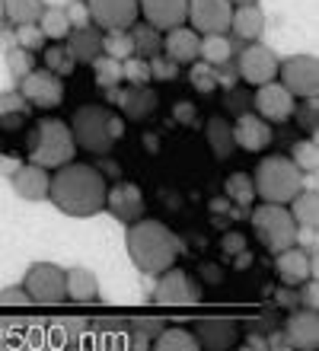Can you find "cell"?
I'll list each match as a JSON object with an SVG mask.
<instances>
[{
  "mask_svg": "<svg viewBox=\"0 0 319 351\" xmlns=\"http://www.w3.org/2000/svg\"><path fill=\"white\" fill-rule=\"evenodd\" d=\"M93 71H96V84L112 90L115 84H121V61L119 58H109V55H96L90 61Z\"/></svg>",
  "mask_w": 319,
  "mask_h": 351,
  "instance_id": "cell-35",
  "label": "cell"
},
{
  "mask_svg": "<svg viewBox=\"0 0 319 351\" xmlns=\"http://www.w3.org/2000/svg\"><path fill=\"white\" fill-rule=\"evenodd\" d=\"M23 291L36 306H61L67 304V291H64V268L51 262H36L26 271Z\"/></svg>",
  "mask_w": 319,
  "mask_h": 351,
  "instance_id": "cell-7",
  "label": "cell"
},
{
  "mask_svg": "<svg viewBox=\"0 0 319 351\" xmlns=\"http://www.w3.org/2000/svg\"><path fill=\"white\" fill-rule=\"evenodd\" d=\"M246 246H249V237L243 230H230L220 237V250L227 252V256H237V252L246 250Z\"/></svg>",
  "mask_w": 319,
  "mask_h": 351,
  "instance_id": "cell-47",
  "label": "cell"
},
{
  "mask_svg": "<svg viewBox=\"0 0 319 351\" xmlns=\"http://www.w3.org/2000/svg\"><path fill=\"white\" fill-rule=\"evenodd\" d=\"M291 160H294V167L300 169V173H316L319 169L316 144H313V141H297V144L291 147Z\"/></svg>",
  "mask_w": 319,
  "mask_h": 351,
  "instance_id": "cell-37",
  "label": "cell"
},
{
  "mask_svg": "<svg viewBox=\"0 0 319 351\" xmlns=\"http://www.w3.org/2000/svg\"><path fill=\"white\" fill-rule=\"evenodd\" d=\"M137 10L144 23L156 26L160 32L173 26H182L185 16H189V0H137Z\"/></svg>",
  "mask_w": 319,
  "mask_h": 351,
  "instance_id": "cell-19",
  "label": "cell"
},
{
  "mask_svg": "<svg viewBox=\"0 0 319 351\" xmlns=\"http://www.w3.org/2000/svg\"><path fill=\"white\" fill-rule=\"evenodd\" d=\"M230 29H233L243 42H255V38L265 32V13L255 7V3H243V7L233 10V16H230Z\"/></svg>",
  "mask_w": 319,
  "mask_h": 351,
  "instance_id": "cell-27",
  "label": "cell"
},
{
  "mask_svg": "<svg viewBox=\"0 0 319 351\" xmlns=\"http://www.w3.org/2000/svg\"><path fill=\"white\" fill-rule=\"evenodd\" d=\"M147 64H150V80H173L179 74V64H176L173 58H163V51L147 58Z\"/></svg>",
  "mask_w": 319,
  "mask_h": 351,
  "instance_id": "cell-45",
  "label": "cell"
},
{
  "mask_svg": "<svg viewBox=\"0 0 319 351\" xmlns=\"http://www.w3.org/2000/svg\"><path fill=\"white\" fill-rule=\"evenodd\" d=\"M64 77H58L55 71L48 67H32L26 77H19V93L29 106H38V109H55L64 99Z\"/></svg>",
  "mask_w": 319,
  "mask_h": 351,
  "instance_id": "cell-10",
  "label": "cell"
},
{
  "mask_svg": "<svg viewBox=\"0 0 319 351\" xmlns=\"http://www.w3.org/2000/svg\"><path fill=\"white\" fill-rule=\"evenodd\" d=\"M284 339H287V348L316 351L319 348L316 310H300V306H294V313L287 316V323H284Z\"/></svg>",
  "mask_w": 319,
  "mask_h": 351,
  "instance_id": "cell-18",
  "label": "cell"
},
{
  "mask_svg": "<svg viewBox=\"0 0 319 351\" xmlns=\"http://www.w3.org/2000/svg\"><path fill=\"white\" fill-rule=\"evenodd\" d=\"M26 304H32V300H29L23 287H3L0 291V306H26Z\"/></svg>",
  "mask_w": 319,
  "mask_h": 351,
  "instance_id": "cell-48",
  "label": "cell"
},
{
  "mask_svg": "<svg viewBox=\"0 0 319 351\" xmlns=\"http://www.w3.org/2000/svg\"><path fill=\"white\" fill-rule=\"evenodd\" d=\"M45 3L42 0H3V19L10 26H26V23H38Z\"/></svg>",
  "mask_w": 319,
  "mask_h": 351,
  "instance_id": "cell-32",
  "label": "cell"
},
{
  "mask_svg": "<svg viewBox=\"0 0 319 351\" xmlns=\"http://www.w3.org/2000/svg\"><path fill=\"white\" fill-rule=\"evenodd\" d=\"M173 119L182 121V125H191V121H195V106H191V102H179L173 109Z\"/></svg>",
  "mask_w": 319,
  "mask_h": 351,
  "instance_id": "cell-52",
  "label": "cell"
},
{
  "mask_svg": "<svg viewBox=\"0 0 319 351\" xmlns=\"http://www.w3.org/2000/svg\"><path fill=\"white\" fill-rule=\"evenodd\" d=\"M13 112H29V102L23 99V93H0V119L3 115H13Z\"/></svg>",
  "mask_w": 319,
  "mask_h": 351,
  "instance_id": "cell-46",
  "label": "cell"
},
{
  "mask_svg": "<svg viewBox=\"0 0 319 351\" xmlns=\"http://www.w3.org/2000/svg\"><path fill=\"white\" fill-rule=\"evenodd\" d=\"M189 80H191V86L198 93H214L217 90V71L211 64H204V61H191V74H189Z\"/></svg>",
  "mask_w": 319,
  "mask_h": 351,
  "instance_id": "cell-41",
  "label": "cell"
},
{
  "mask_svg": "<svg viewBox=\"0 0 319 351\" xmlns=\"http://www.w3.org/2000/svg\"><path fill=\"white\" fill-rule=\"evenodd\" d=\"M106 192H109V179L106 173L90 163H64L55 169L51 182H48V198L55 208L67 217H93L106 208Z\"/></svg>",
  "mask_w": 319,
  "mask_h": 351,
  "instance_id": "cell-1",
  "label": "cell"
},
{
  "mask_svg": "<svg viewBox=\"0 0 319 351\" xmlns=\"http://www.w3.org/2000/svg\"><path fill=\"white\" fill-rule=\"evenodd\" d=\"M64 291H67V300L73 304H93L99 297V281L90 268H67L64 271Z\"/></svg>",
  "mask_w": 319,
  "mask_h": 351,
  "instance_id": "cell-25",
  "label": "cell"
},
{
  "mask_svg": "<svg viewBox=\"0 0 319 351\" xmlns=\"http://www.w3.org/2000/svg\"><path fill=\"white\" fill-rule=\"evenodd\" d=\"M272 125L265 119H259V115H249V112H243L237 119V125H233V144L243 150H249V154H259V150L272 147Z\"/></svg>",
  "mask_w": 319,
  "mask_h": 351,
  "instance_id": "cell-20",
  "label": "cell"
},
{
  "mask_svg": "<svg viewBox=\"0 0 319 351\" xmlns=\"http://www.w3.org/2000/svg\"><path fill=\"white\" fill-rule=\"evenodd\" d=\"M233 259H237V262H233V268H237V271H246V268H252L255 256L249 252V246H246V250H239L237 256H233Z\"/></svg>",
  "mask_w": 319,
  "mask_h": 351,
  "instance_id": "cell-54",
  "label": "cell"
},
{
  "mask_svg": "<svg viewBox=\"0 0 319 351\" xmlns=\"http://www.w3.org/2000/svg\"><path fill=\"white\" fill-rule=\"evenodd\" d=\"M160 329H163L160 319H134V323H131V345H134V348H150V342L156 339Z\"/></svg>",
  "mask_w": 319,
  "mask_h": 351,
  "instance_id": "cell-39",
  "label": "cell"
},
{
  "mask_svg": "<svg viewBox=\"0 0 319 351\" xmlns=\"http://www.w3.org/2000/svg\"><path fill=\"white\" fill-rule=\"evenodd\" d=\"M128 256L144 275H160L179 259V243L176 233L166 227L163 221L154 217H137L134 223H128Z\"/></svg>",
  "mask_w": 319,
  "mask_h": 351,
  "instance_id": "cell-2",
  "label": "cell"
},
{
  "mask_svg": "<svg viewBox=\"0 0 319 351\" xmlns=\"http://www.w3.org/2000/svg\"><path fill=\"white\" fill-rule=\"evenodd\" d=\"M16 45L36 55V51H42V48H45V32L38 29V23H26V26H16Z\"/></svg>",
  "mask_w": 319,
  "mask_h": 351,
  "instance_id": "cell-42",
  "label": "cell"
},
{
  "mask_svg": "<svg viewBox=\"0 0 319 351\" xmlns=\"http://www.w3.org/2000/svg\"><path fill=\"white\" fill-rule=\"evenodd\" d=\"M252 106H255V115H259V119H265L268 125H281V121L291 119L294 96L284 90L281 84L268 80V84H259V90H255V96H252Z\"/></svg>",
  "mask_w": 319,
  "mask_h": 351,
  "instance_id": "cell-15",
  "label": "cell"
},
{
  "mask_svg": "<svg viewBox=\"0 0 319 351\" xmlns=\"http://www.w3.org/2000/svg\"><path fill=\"white\" fill-rule=\"evenodd\" d=\"M115 102H119L125 121H147L160 109V93L147 84H131L128 90L115 93Z\"/></svg>",
  "mask_w": 319,
  "mask_h": 351,
  "instance_id": "cell-16",
  "label": "cell"
},
{
  "mask_svg": "<svg viewBox=\"0 0 319 351\" xmlns=\"http://www.w3.org/2000/svg\"><path fill=\"white\" fill-rule=\"evenodd\" d=\"M45 67L48 71H55L58 77H67V74H73L77 61L67 55V48L64 45H48L45 48Z\"/></svg>",
  "mask_w": 319,
  "mask_h": 351,
  "instance_id": "cell-38",
  "label": "cell"
},
{
  "mask_svg": "<svg viewBox=\"0 0 319 351\" xmlns=\"http://www.w3.org/2000/svg\"><path fill=\"white\" fill-rule=\"evenodd\" d=\"M67 19H71V29L73 26H86V19H90V13H86V3H73V7L67 10Z\"/></svg>",
  "mask_w": 319,
  "mask_h": 351,
  "instance_id": "cell-51",
  "label": "cell"
},
{
  "mask_svg": "<svg viewBox=\"0 0 319 351\" xmlns=\"http://www.w3.org/2000/svg\"><path fill=\"white\" fill-rule=\"evenodd\" d=\"M150 348L156 351H198V339L191 329H182V326H173V329H160L156 339L150 342Z\"/></svg>",
  "mask_w": 319,
  "mask_h": 351,
  "instance_id": "cell-30",
  "label": "cell"
},
{
  "mask_svg": "<svg viewBox=\"0 0 319 351\" xmlns=\"http://www.w3.org/2000/svg\"><path fill=\"white\" fill-rule=\"evenodd\" d=\"M252 189L262 202L272 204H287L294 195L303 189V173L294 167L291 157H281V154H272L255 163L252 173Z\"/></svg>",
  "mask_w": 319,
  "mask_h": 351,
  "instance_id": "cell-5",
  "label": "cell"
},
{
  "mask_svg": "<svg viewBox=\"0 0 319 351\" xmlns=\"http://www.w3.org/2000/svg\"><path fill=\"white\" fill-rule=\"evenodd\" d=\"M274 304L278 306H287V310H294V306H300V287H284V291H278L274 294Z\"/></svg>",
  "mask_w": 319,
  "mask_h": 351,
  "instance_id": "cell-49",
  "label": "cell"
},
{
  "mask_svg": "<svg viewBox=\"0 0 319 351\" xmlns=\"http://www.w3.org/2000/svg\"><path fill=\"white\" fill-rule=\"evenodd\" d=\"M300 300L307 304V310H316V304H319V291H316V281H303L300 285Z\"/></svg>",
  "mask_w": 319,
  "mask_h": 351,
  "instance_id": "cell-50",
  "label": "cell"
},
{
  "mask_svg": "<svg viewBox=\"0 0 319 351\" xmlns=\"http://www.w3.org/2000/svg\"><path fill=\"white\" fill-rule=\"evenodd\" d=\"M131 42H134V55L137 58H154L163 51V32L150 23H134L131 26Z\"/></svg>",
  "mask_w": 319,
  "mask_h": 351,
  "instance_id": "cell-29",
  "label": "cell"
},
{
  "mask_svg": "<svg viewBox=\"0 0 319 351\" xmlns=\"http://www.w3.org/2000/svg\"><path fill=\"white\" fill-rule=\"evenodd\" d=\"M291 119H297V125H300L307 134H316V121H319V106H316V96H307V99H300V109L294 106Z\"/></svg>",
  "mask_w": 319,
  "mask_h": 351,
  "instance_id": "cell-40",
  "label": "cell"
},
{
  "mask_svg": "<svg viewBox=\"0 0 319 351\" xmlns=\"http://www.w3.org/2000/svg\"><path fill=\"white\" fill-rule=\"evenodd\" d=\"M7 67H10V74L16 77H26L32 67H36V58H32V51H26V48H10L7 51Z\"/></svg>",
  "mask_w": 319,
  "mask_h": 351,
  "instance_id": "cell-44",
  "label": "cell"
},
{
  "mask_svg": "<svg viewBox=\"0 0 319 351\" xmlns=\"http://www.w3.org/2000/svg\"><path fill=\"white\" fill-rule=\"evenodd\" d=\"M278 84L291 93L294 99H307L319 93V61L313 55H297L278 61Z\"/></svg>",
  "mask_w": 319,
  "mask_h": 351,
  "instance_id": "cell-9",
  "label": "cell"
},
{
  "mask_svg": "<svg viewBox=\"0 0 319 351\" xmlns=\"http://www.w3.org/2000/svg\"><path fill=\"white\" fill-rule=\"evenodd\" d=\"M249 221H252V233L259 237V243H262L268 252H281L297 243V230H300V227H297V221H294V214L287 204L265 202L262 208H255Z\"/></svg>",
  "mask_w": 319,
  "mask_h": 351,
  "instance_id": "cell-6",
  "label": "cell"
},
{
  "mask_svg": "<svg viewBox=\"0 0 319 351\" xmlns=\"http://www.w3.org/2000/svg\"><path fill=\"white\" fill-rule=\"evenodd\" d=\"M246 345H249V348H268V342H265L262 332H249L246 335Z\"/></svg>",
  "mask_w": 319,
  "mask_h": 351,
  "instance_id": "cell-56",
  "label": "cell"
},
{
  "mask_svg": "<svg viewBox=\"0 0 319 351\" xmlns=\"http://www.w3.org/2000/svg\"><path fill=\"white\" fill-rule=\"evenodd\" d=\"M13 179V192L23 198V202H45L48 198V182H51V176H48L45 167H36V163H19L16 173L10 176Z\"/></svg>",
  "mask_w": 319,
  "mask_h": 351,
  "instance_id": "cell-21",
  "label": "cell"
},
{
  "mask_svg": "<svg viewBox=\"0 0 319 351\" xmlns=\"http://www.w3.org/2000/svg\"><path fill=\"white\" fill-rule=\"evenodd\" d=\"M278 256V278H281L284 285H294V287H300L307 278L313 275V259H310V252H303L300 246H287V250L281 252H274Z\"/></svg>",
  "mask_w": 319,
  "mask_h": 351,
  "instance_id": "cell-23",
  "label": "cell"
},
{
  "mask_svg": "<svg viewBox=\"0 0 319 351\" xmlns=\"http://www.w3.org/2000/svg\"><path fill=\"white\" fill-rule=\"evenodd\" d=\"M224 192H227V198L233 204H239V208H249L255 198V189H252V176L249 173H230L227 182H224Z\"/></svg>",
  "mask_w": 319,
  "mask_h": 351,
  "instance_id": "cell-34",
  "label": "cell"
},
{
  "mask_svg": "<svg viewBox=\"0 0 319 351\" xmlns=\"http://www.w3.org/2000/svg\"><path fill=\"white\" fill-rule=\"evenodd\" d=\"M71 160H77V141L71 134V125L64 119H42L29 138V163L58 169Z\"/></svg>",
  "mask_w": 319,
  "mask_h": 351,
  "instance_id": "cell-4",
  "label": "cell"
},
{
  "mask_svg": "<svg viewBox=\"0 0 319 351\" xmlns=\"http://www.w3.org/2000/svg\"><path fill=\"white\" fill-rule=\"evenodd\" d=\"M204 141H208L211 154L217 160H227L230 154H233V125H230L224 115H211L208 125H204Z\"/></svg>",
  "mask_w": 319,
  "mask_h": 351,
  "instance_id": "cell-26",
  "label": "cell"
},
{
  "mask_svg": "<svg viewBox=\"0 0 319 351\" xmlns=\"http://www.w3.org/2000/svg\"><path fill=\"white\" fill-rule=\"evenodd\" d=\"M154 304L156 306H195V304H201V285L185 268L169 265L166 271L156 275Z\"/></svg>",
  "mask_w": 319,
  "mask_h": 351,
  "instance_id": "cell-8",
  "label": "cell"
},
{
  "mask_svg": "<svg viewBox=\"0 0 319 351\" xmlns=\"http://www.w3.org/2000/svg\"><path fill=\"white\" fill-rule=\"evenodd\" d=\"M38 29L45 32V38L51 42H64L67 32H71V19H67V10L64 7H45L42 16H38Z\"/></svg>",
  "mask_w": 319,
  "mask_h": 351,
  "instance_id": "cell-33",
  "label": "cell"
},
{
  "mask_svg": "<svg viewBox=\"0 0 319 351\" xmlns=\"http://www.w3.org/2000/svg\"><path fill=\"white\" fill-rule=\"evenodd\" d=\"M0 23H3V0H0Z\"/></svg>",
  "mask_w": 319,
  "mask_h": 351,
  "instance_id": "cell-60",
  "label": "cell"
},
{
  "mask_svg": "<svg viewBox=\"0 0 319 351\" xmlns=\"http://www.w3.org/2000/svg\"><path fill=\"white\" fill-rule=\"evenodd\" d=\"M195 339L198 348H211V351H227L239 345V323L237 319H224V316H201L195 323Z\"/></svg>",
  "mask_w": 319,
  "mask_h": 351,
  "instance_id": "cell-14",
  "label": "cell"
},
{
  "mask_svg": "<svg viewBox=\"0 0 319 351\" xmlns=\"http://www.w3.org/2000/svg\"><path fill=\"white\" fill-rule=\"evenodd\" d=\"M287 204H291V214H294V221H297V227L316 230L319 227V195L313 192V189H300Z\"/></svg>",
  "mask_w": 319,
  "mask_h": 351,
  "instance_id": "cell-28",
  "label": "cell"
},
{
  "mask_svg": "<svg viewBox=\"0 0 319 351\" xmlns=\"http://www.w3.org/2000/svg\"><path fill=\"white\" fill-rule=\"evenodd\" d=\"M102 55L109 58H119V61H125V58L134 55V42H131V36L125 32H109V36H102Z\"/></svg>",
  "mask_w": 319,
  "mask_h": 351,
  "instance_id": "cell-36",
  "label": "cell"
},
{
  "mask_svg": "<svg viewBox=\"0 0 319 351\" xmlns=\"http://www.w3.org/2000/svg\"><path fill=\"white\" fill-rule=\"evenodd\" d=\"M198 32L191 26H173L166 29L163 36V51L166 58H173L176 64H191V61H198Z\"/></svg>",
  "mask_w": 319,
  "mask_h": 351,
  "instance_id": "cell-22",
  "label": "cell"
},
{
  "mask_svg": "<svg viewBox=\"0 0 319 351\" xmlns=\"http://www.w3.org/2000/svg\"><path fill=\"white\" fill-rule=\"evenodd\" d=\"M201 278H204L208 285H217L220 278H224V271H220L214 262H204V265H201Z\"/></svg>",
  "mask_w": 319,
  "mask_h": 351,
  "instance_id": "cell-53",
  "label": "cell"
},
{
  "mask_svg": "<svg viewBox=\"0 0 319 351\" xmlns=\"http://www.w3.org/2000/svg\"><path fill=\"white\" fill-rule=\"evenodd\" d=\"M71 134L77 141V147L86 150V154H99L106 157L121 138H125V119L119 112H112L109 106H80V109L71 115Z\"/></svg>",
  "mask_w": 319,
  "mask_h": 351,
  "instance_id": "cell-3",
  "label": "cell"
},
{
  "mask_svg": "<svg viewBox=\"0 0 319 351\" xmlns=\"http://www.w3.org/2000/svg\"><path fill=\"white\" fill-rule=\"evenodd\" d=\"M237 74L246 80V84L259 86V84H268L278 77V58H274L272 48H265L259 38L249 42L237 58Z\"/></svg>",
  "mask_w": 319,
  "mask_h": 351,
  "instance_id": "cell-12",
  "label": "cell"
},
{
  "mask_svg": "<svg viewBox=\"0 0 319 351\" xmlns=\"http://www.w3.org/2000/svg\"><path fill=\"white\" fill-rule=\"evenodd\" d=\"M233 7H243V3H255V0H230Z\"/></svg>",
  "mask_w": 319,
  "mask_h": 351,
  "instance_id": "cell-59",
  "label": "cell"
},
{
  "mask_svg": "<svg viewBox=\"0 0 319 351\" xmlns=\"http://www.w3.org/2000/svg\"><path fill=\"white\" fill-rule=\"evenodd\" d=\"M106 208H109L112 217H119L121 223H134L137 217H144L147 202H144L141 185H134V182H115L109 192H106Z\"/></svg>",
  "mask_w": 319,
  "mask_h": 351,
  "instance_id": "cell-17",
  "label": "cell"
},
{
  "mask_svg": "<svg viewBox=\"0 0 319 351\" xmlns=\"http://www.w3.org/2000/svg\"><path fill=\"white\" fill-rule=\"evenodd\" d=\"M86 13L106 32H125L141 19L137 0H86Z\"/></svg>",
  "mask_w": 319,
  "mask_h": 351,
  "instance_id": "cell-11",
  "label": "cell"
},
{
  "mask_svg": "<svg viewBox=\"0 0 319 351\" xmlns=\"http://www.w3.org/2000/svg\"><path fill=\"white\" fill-rule=\"evenodd\" d=\"M121 77H125L128 84H150V64H147V58H125L121 61Z\"/></svg>",
  "mask_w": 319,
  "mask_h": 351,
  "instance_id": "cell-43",
  "label": "cell"
},
{
  "mask_svg": "<svg viewBox=\"0 0 319 351\" xmlns=\"http://www.w3.org/2000/svg\"><path fill=\"white\" fill-rule=\"evenodd\" d=\"M230 16H233V3L230 0H189V16L195 32L211 36V32H227Z\"/></svg>",
  "mask_w": 319,
  "mask_h": 351,
  "instance_id": "cell-13",
  "label": "cell"
},
{
  "mask_svg": "<svg viewBox=\"0 0 319 351\" xmlns=\"http://www.w3.org/2000/svg\"><path fill=\"white\" fill-rule=\"evenodd\" d=\"M16 167H19L16 157H0V173H3V176H13V173H16Z\"/></svg>",
  "mask_w": 319,
  "mask_h": 351,
  "instance_id": "cell-55",
  "label": "cell"
},
{
  "mask_svg": "<svg viewBox=\"0 0 319 351\" xmlns=\"http://www.w3.org/2000/svg\"><path fill=\"white\" fill-rule=\"evenodd\" d=\"M67 55L73 61H83V64H90L96 55H102V32H96L93 26H73L67 32Z\"/></svg>",
  "mask_w": 319,
  "mask_h": 351,
  "instance_id": "cell-24",
  "label": "cell"
},
{
  "mask_svg": "<svg viewBox=\"0 0 319 351\" xmlns=\"http://www.w3.org/2000/svg\"><path fill=\"white\" fill-rule=\"evenodd\" d=\"M198 58L211 67H220L233 58V45H230V38L224 32H211V36H204L198 42Z\"/></svg>",
  "mask_w": 319,
  "mask_h": 351,
  "instance_id": "cell-31",
  "label": "cell"
},
{
  "mask_svg": "<svg viewBox=\"0 0 319 351\" xmlns=\"http://www.w3.org/2000/svg\"><path fill=\"white\" fill-rule=\"evenodd\" d=\"M7 342V329H3V323H0V345Z\"/></svg>",
  "mask_w": 319,
  "mask_h": 351,
  "instance_id": "cell-58",
  "label": "cell"
},
{
  "mask_svg": "<svg viewBox=\"0 0 319 351\" xmlns=\"http://www.w3.org/2000/svg\"><path fill=\"white\" fill-rule=\"evenodd\" d=\"M211 208H214V211H230V202H227V198H224V202H220V198H214V202H211Z\"/></svg>",
  "mask_w": 319,
  "mask_h": 351,
  "instance_id": "cell-57",
  "label": "cell"
}]
</instances>
